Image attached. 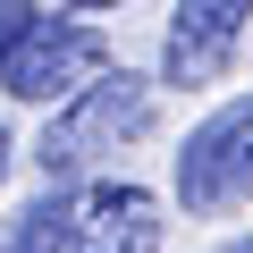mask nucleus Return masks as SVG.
<instances>
[{"label": "nucleus", "mask_w": 253, "mask_h": 253, "mask_svg": "<svg viewBox=\"0 0 253 253\" xmlns=\"http://www.w3.org/2000/svg\"><path fill=\"white\" fill-rule=\"evenodd\" d=\"M144 126H152V84L126 76V68H101L93 84H76V93L51 110L42 144H34V169H42L51 186H68V177L101 169L118 144H135Z\"/></svg>", "instance_id": "1"}, {"label": "nucleus", "mask_w": 253, "mask_h": 253, "mask_svg": "<svg viewBox=\"0 0 253 253\" xmlns=\"http://www.w3.org/2000/svg\"><path fill=\"white\" fill-rule=\"evenodd\" d=\"M177 203H186V219H228L253 203V93L219 101L177 144Z\"/></svg>", "instance_id": "2"}, {"label": "nucleus", "mask_w": 253, "mask_h": 253, "mask_svg": "<svg viewBox=\"0 0 253 253\" xmlns=\"http://www.w3.org/2000/svg\"><path fill=\"white\" fill-rule=\"evenodd\" d=\"M110 68V42L93 34V26H76V17H34L17 42H9V59H0V93H17V101H68L76 84H93Z\"/></svg>", "instance_id": "3"}, {"label": "nucleus", "mask_w": 253, "mask_h": 253, "mask_svg": "<svg viewBox=\"0 0 253 253\" xmlns=\"http://www.w3.org/2000/svg\"><path fill=\"white\" fill-rule=\"evenodd\" d=\"M245 17H253V0H177L169 42H161V84H219Z\"/></svg>", "instance_id": "4"}, {"label": "nucleus", "mask_w": 253, "mask_h": 253, "mask_svg": "<svg viewBox=\"0 0 253 253\" xmlns=\"http://www.w3.org/2000/svg\"><path fill=\"white\" fill-rule=\"evenodd\" d=\"M68 253H161V194L135 177H110L76 203Z\"/></svg>", "instance_id": "5"}, {"label": "nucleus", "mask_w": 253, "mask_h": 253, "mask_svg": "<svg viewBox=\"0 0 253 253\" xmlns=\"http://www.w3.org/2000/svg\"><path fill=\"white\" fill-rule=\"evenodd\" d=\"M68 219H76V194H34L26 211H17V228H9V245L0 253H68Z\"/></svg>", "instance_id": "6"}, {"label": "nucleus", "mask_w": 253, "mask_h": 253, "mask_svg": "<svg viewBox=\"0 0 253 253\" xmlns=\"http://www.w3.org/2000/svg\"><path fill=\"white\" fill-rule=\"evenodd\" d=\"M34 17H42L34 0H0V59H9V42H17V34H26Z\"/></svg>", "instance_id": "7"}, {"label": "nucleus", "mask_w": 253, "mask_h": 253, "mask_svg": "<svg viewBox=\"0 0 253 253\" xmlns=\"http://www.w3.org/2000/svg\"><path fill=\"white\" fill-rule=\"evenodd\" d=\"M9 161H17V144H9V126H0V177H9Z\"/></svg>", "instance_id": "8"}, {"label": "nucleus", "mask_w": 253, "mask_h": 253, "mask_svg": "<svg viewBox=\"0 0 253 253\" xmlns=\"http://www.w3.org/2000/svg\"><path fill=\"white\" fill-rule=\"evenodd\" d=\"M219 253H253V236H228V245H219Z\"/></svg>", "instance_id": "9"}, {"label": "nucleus", "mask_w": 253, "mask_h": 253, "mask_svg": "<svg viewBox=\"0 0 253 253\" xmlns=\"http://www.w3.org/2000/svg\"><path fill=\"white\" fill-rule=\"evenodd\" d=\"M76 9H118V0H76Z\"/></svg>", "instance_id": "10"}]
</instances>
